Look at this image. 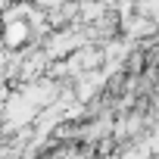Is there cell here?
<instances>
[{"instance_id":"obj_1","label":"cell","mask_w":159,"mask_h":159,"mask_svg":"<svg viewBox=\"0 0 159 159\" xmlns=\"http://www.w3.org/2000/svg\"><path fill=\"white\" fill-rule=\"evenodd\" d=\"M0 41H3V50H19L28 41H34V34H31V28H28L25 19H10V22H3V34H0Z\"/></svg>"}]
</instances>
